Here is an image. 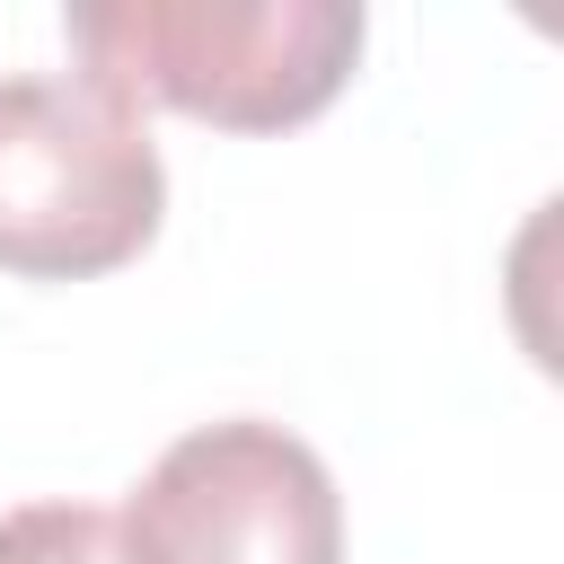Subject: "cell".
<instances>
[{"label":"cell","mask_w":564,"mask_h":564,"mask_svg":"<svg viewBox=\"0 0 564 564\" xmlns=\"http://www.w3.org/2000/svg\"><path fill=\"white\" fill-rule=\"evenodd\" d=\"M123 564H344V494L326 458L256 414L203 423L115 511Z\"/></svg>","instance_id":"3957f363"},{"label":"cell","mask_w":564,"mask_h":564,"mask_svg":"<svg viewBox=\"0 0 564 564\" xmlns=\"http://www.w3.org/2000/svg\"><path fill=\"white\" fill-rule=\"evenodd\" d=\"M79 79L220 132H291L335 106L361 62L352 0H79Z\"/></svg>","instance_id":"6da1fadb"},{"label":"cell","mask_w":564,"mask_h":564,"mask_svg":"<svg viewBox=\"0 0 564 564\" xmlns=\"http://www.w3.org/2000/svg\"><path fill=\"white\" fill-rule=\"evenodd\" d=\"M167 167L150 123L97 79H0V273L88 282L159 238Z\"/></svg>","instance_id":"7a4b0ae2"},{"label":"cell","mask_w":564,"mask_h":564,"mask_svg":"<svg viewBox=\"0 0 564 564\" xmlns=\"http://www.w3.org/2000/svg\"><path fill=\"white\" fill-rule=\"evenodd\" d=\"M0 564H123L115 511L97 502H18L0 511Z\"/></svg>","instance_id":"277c9868"}]
</instances>
